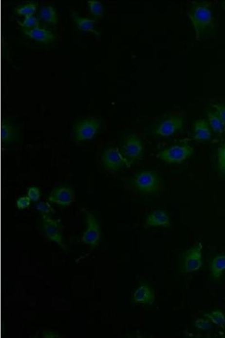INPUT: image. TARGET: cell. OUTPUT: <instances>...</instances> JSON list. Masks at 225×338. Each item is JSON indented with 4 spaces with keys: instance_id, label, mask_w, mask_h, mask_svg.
Returning <instances> with one entry per match:
<instances>
[{
    "instance_id": "1",
    "label": "cell",
    "mask_w": 225,
    "mask_h": 338,
    "mask_svg": "<svg viewBox=\"0 0 225 338\" xmlns=\"http://www.w3.org/2000/svg\"><path fill=\"white\" fill-rule=\"evenodd\" d=\"M212 3L193 1L188 7V17L194 29L196 38L205 41L215 34L216 24Z\"/></svg>"
},
{
    "instance_id": "2",
    "label": "cell",
    "mask_w": 225,
    "mask_h": 338,
    "mask_svg": "<svg viewBox=\"0 0 225 338\" xmlns=\"http://www.w3.org/2000/svg\"><path fill=\"white\" fill-rule=\"evenodd\" d=\"M131 185L137 192L144 194L158 192L161 180L154 171H143L137 172L131 181Z\"/></svg>"
},
{
    "instance_id": "3",
    "label": "cell",
    "mask_w": 225,
    "mask_h": 338,
    "mask_svg": "<svg viewBox=\"0 0 225 338\" xmlns=\"http://www.w3.org/2000/svg\"><path fill=\"white\" fill-rule=\"evenodd\" d=\"M194 149L188 144L176 145L158 153L157 157L169 164H180L193 155Z\"/></svg>"
},
{
    "instance_id": "4",
    "label": "cell",
    "mask_w": 225,
    "mask_h": 338,
    "mask_svg": "<svg viewBox=\"0 0 225 338\" xmlns=\"http://www.w3.org/2000/svg\"><path fill=\"white\" fill-rule=\"evenodd\" d=\"M101 120L95 117H88L79 121L74 127V137L75 141L90 140L100 130Z\"/></svg>"
},
{
    "instance_id": "5",
    "label": "cell",
    "mask_w": 225,
    "mask_h": 338,
    "mask_svg": "<svg viewBox=\"0 0 225 338\" xmlns=\"http://www.w3.org/2000/svg\"><path fill=\"white\" fill-rule=\"evenodd\" d=\"M185 120L179 115L165 117L156 124L154 133L161 137H169L183 129Z\"/></svg>"
},
{
    "instance_id": "6",
    "label": "cell",
    "mask_w": 225,
    "mask_h": 338,
    "mask_svg": "<svg viewBox=\"0 0 225 338\" xmlns=\"http://www.w3.org/2000/svg\"><path fill=\"white\" fill-rule=\"evenodd\" d=\"M120 150L123 157L131 165L143 156L142 141L135 134L129 135L123 141Z\"/></svg>"
},
{
    "instance_id": "7",
    "label": "cell",
    "mask_w": 225,
    "mask_h": 338,
    "mask_svg": "<svg viewBox=\"0 0 225 338\" xmlns=\"http://www.w3.org/2000/svg\"><path fill=\"white\" fill-rule=\"evenodd\" d=\"M43 231L45 236L51 241L56 242L60 247L68 251V248L65 243L61 226L58 220L54 219L48 215H43L42 218Z\"/></svg>"
},
{
    "instance_id": "8",
    "label": "cell",
    "mask_w": 225,
    "mask_h": 338,
    "mask_svg": "<svg viewBox=\"0 0 225 338\" xmlns=\"http://www.w3.org/2000/svg\"><path fill=\"white\" fill-rule=\"evenodd\" d=\"M86 216L88 229L83 234L81 242L87 245L95 248L99 245L101 240V231L99 222L96 216L92 212L82 209Z\"/></svg>"
},
{
    "instance_id": "9",
    "label": "cell",
    "mask_w": 225,
    "mask_h": 338,
    "mask_svg": "<svg viewBox=\"0 0 225 338\" xmlns=\"http://www.w3.org/2000/svg\"><path fill=\"white\" fill-rule=\"evenodd\" d=\"M102 162L105 169L110 171H118L123 168L130 166L128 161L117 148L105 149L102 155Z\"/></svg>"
},
{
    "instance_id": "10",
    "label": "cell",
    "mask_w": 225,
    "mask_h": 338,
    "mask_svg": "<svg viewBox=\"0 0 225 338\" xmlns=\"http://www.w3.org/2000/svg\"><path fill=\"white\" fill-rule=\"evenodd\" d=\"M202 242L188 250L184 258V272L193 273L200 269L202 266Z\"/></svg>"
},
{
    "instance_id": "11",
    "label": "cell",
    "mask_w": 225,
    "mask_h": 338,
    "mask_svg": "<svg viewBox=\"0 0 225 338\" xmlns=\"http://www.w3.org/2000/svg\"><path fill=\"white\" fill-rule=\"evenodd\" d=\"M75 200L74 190L67 187H59L54 190L48 198V201L50 203L64 207L70 206Z\"/></svg>"
},
{
    "instance_id": "12",
    "label": "cell",
    "mask_w": 225,
    "mask_h": 338,
    "mask_svg": "<svg viewBox=\"0 0 225 338\" xmlns=\"http://www.w3.org/2000/svg\"><path fill=\"white\" fill-rule=\"evenodd\" d=\"M23 31L28 38L43 43H52L57 39L56 36L54 33L40 27L23 29Z\"/></svg>"
},
{
    "instance_id": "13",
    "label": "cell",
    "mask_w": 225,
    "mask_h": 338,
    "mask_svg": "<svg viewBox=\"0 0 225 338\" xmlns=\"http://www.w3.org/2000/svg\"><path fill=\"white\" fill-rule=\"evenodd\" d=\"M133 302L142 304H153L155 302L154 290L147 285L141 286L133 296Z\"/></svg>"
},
{
    "instance_id": "14",
    "label": "cell",
    "mask_w": 225,
    "mask_h": 338,
    "mask_svg": "<svg viewBox=\"0 0 225 338\" xmlns=\"http://www.w3.org/2000/svg\"><path fill=\"white\" fill-rule=\"evenodd\" d=\"M193 130V137L195 141H208L212 137L211 128L208 121L206 120H196L194 123Z\"/></svg>"
},
{
    "instance_id": "15",
    "label": "cell",
    "mask_w": 225,
    "mask_h": 338,
    "mask_svg": "<svg viewBox=\"0 0 225 338\" xmlns=\"http://www.w3.org/2000/svg\"><path fill=\"white\" fill-rule=\"evenodd\" d=\"M145 225L148 227H169V219L165 211H155L148 216Z\"/></svg>"
},
{
    "instance_id": "16",
    "label": "cell",
    "mask_w": 225,
    "mask_h": 338,
    "mask_svg": "<svg viewBox=\"0 0 225 338\" xmlns=\"http://www.w3.org/2000/svg\"><path fill=\"white\" fill-rule=\"evenodd\" d=\"M74 21L79 30L93 33L96 36H100V32L95 28L97 20L90 19V18L81 17L77 15H73Z\"/></svg>"
},
{
    "instance_id": "17",
    "label": "cell",
    "mask_w": 225,
    "mask_h": 338,
    "mask_svg": "<svg viewBox=\"0 0 225 338\" xmlns=\"http://www.w3.org/2000/svg\"><path fill=\"white\" fill-rule=\"evenodd\" d=\"M207 117L209 126L213 131L218 134L225 131V125L215 110H208Z\"/></svg>"
},
{
    "instance_id": "18",
    "label": "cell",
    "mask_w": 225,
    "mask_h": 338,
    "mask_svg": "<svg viewBox=\"0 0 225 338\" xmlns=\"http://www.w3.org/2000/svg\"><path fill=\"white\" fill-rule=\"evenodd\" d=\"M39 16L41 20L46 23L56 24L59 21V16H58L57 11L52 5L42 6L39 12Z\"/></svg>"
},
{
    "instance_id": "19",
    "label": "cell",
    "mask_w": 225,
    "mask_h": 338,
    "mask_svg": "<svg viewBox=\"0 0 225 338\" xmlns=\"http://www.w3.org/2000/svg\"><path fill=\"white\" fill-rule=\"evenodd\" d=\"M225 270V254L217 255L210 264V271L214 278L219 279Z\"/></svg>"
},
{
    "instance_id": "20",
    "label": "cell",
    "mask_w": 225,
    "mask_h": 338,
    "mask_svg": "<svg viewBox=\"0 0 225 338\" xmlns=\"http://www.w3.org/2000/svg\"><path fill=\"white\" fill-rule=\"evenodd\" d=\"M38 2H29L23 5L16 7V13L20 16H27L34 15L38 9Z\"/></svg>"
},
{
    "instance_id": "21",
    "label": "cell",
    "mask_w": 225,
    "mask_h": 338,
    "mask_svg": "<svg viewBox=\"0 0 225 338\" xmlns=\"http://www.w3.org/2000/svg\"><path fill=\"white\" fill-rule=\"evenodd\" d=\"M205 317L208 318L213 324L221 327L224 329L225 327V317L222 312L220 311H215L211 313L206 314Z\"/></svg>"
},
{
    "instance_id": "22",
    "label": "cell",
    "mask_w": 225,
    "mask_h": 338,
    "mask_svg": "<svg viewBox=\"0 0 225 338\" xmlns=\"http://www.w3.org/2000/svg\"><path fill=\"white\" fill-rule=\"evenodd\" d=\"M89 8L94 16L101 17L104 14V7L102 2L96 0H89Z\"/></svg>"
},
{
    "instance_id": "23",
    "label": "cell",
    "mask_w": 225,
    "mask_h": 338,
    "mask_svg": "<svg viewBox=\"0 0 225 338\" xmlns=\"http://www.w3.org/2000/svg\"><path fill=\"white\" fill-rule=\"evenodd\" d=\"M19 23L21 27L28 29L39 27V21L38 18H36L34 15L25 16L23 21L22 22L19 21Z\"/></svg>"
},
{
    "instance_id": "24",
    "label": "cell",
    "mask_w": 225,
    "mask_h": 338,
    "mask_svg": "<svg viewBox=\"0 0 225 338\" xmlns=\"http://www.w3.org/2000/svg\"><path fill=\"white\" fill-rule=\"evenodd\" d=\"M3 139L5 142H10L15 137L16 134V128L9 123H5L3 126Z\"/></svg>"
},
{
    "instance_id": "25",
    "label": "cell",
    "mask_w": 225,
    "mask_h": 338,
    "mask_svg": "<svg viewBox=\"0 0 225 338\" xmlns=\"http://www.w3.org/2000/svg\"><path fill=\"white\" fill-rule=\"evenodd\" d=\"M217 163L220 171L221 173L225 174V145L218 148Z\"/></svg>"
},
{
    "instance_id": "26",
    "label": "cell",
    "mask_w": 225,
    "mask_h": 338,
    "mask_svg": "<svg viewBox=\"0 0 225 338\" xmlns=\"http://www.w3.org/2000/svg\"><path fill=\"white\" fill-rule=\"evenodd\" d=\"M195 325L197 328L201 330H209L212 328L211 323L208 319L205 318H199L195 321Z\"/></svg>"
},
{
    "instance_id": "27",
    "label": "cell",
    "mask_w": 225,
    "mask_h": 338,
    "mask_svg": "<svg viewBox=\"0 0 225 338\" xmlns=\"http://www.w3.org/2000/svg\"><path fill=\"white\" fill-rule=\"evenodd\" d=\"M36 208L39 211L45 214H48L51 212H54V209L48 202H41V203L38 205Z\"/></svg>"
},
{
    "instance_id": "28",
    "label": "cell",
    "mask_w": 225,
    "mask_h": 338,
    "mask_svg": "<svg viewBox=\"0 0 225 338\" xmlns=\"http://www.w3.org/2000/svg\"><path fill=\"white\" fill-rule=\"evenodd\" d=\"M28 196L33 201H38L41 197L40 191L37 187H31L28 190Z\"/></svg>"
},
{
    "instance_id": "29",
    "label": "cell",
    "mask_w": 225,
    "mask_h": 338,
    "mask_svg": "<svg viewBox=\"0 0 225 338\" xmlns=\"http://www.w3.org/2000/svg\"><path fill=\"white\" fill-rule=\"evenodd\" d=\"M212 106L225 125V105L216 104L212 105Z\"/></svg>"
},
{
    "instance_id": "30",
    "label": "cell",
    "mask_w": 225,
    "mask_h": 338,
    "mask_svg": "<svg viewBox=\"0 0 225 338\" xmlns=\"http://www.w3.org/2000/svg\"><path fill=\"white\" fill-rule=\"evenodd\" d=\"M31 204L30 198L28 196L22 197L17 201V207L19 209H24L30 207Z\"/></svg>"
},
{
    "instance_id": "31",
    "label": "cell",
    "mask_w": 225,
    "mask_h": 338,
    "mask_svg": "<svg viewBox=\"0 0 225 338\" xmlns=\"http://www.w3.org/2000/svg\"><path fill=\"white\" fill-rule=\"evenodd\" d=\"M224 7H225V1L223 2Z\"/></svg>"
}]
</instances>
